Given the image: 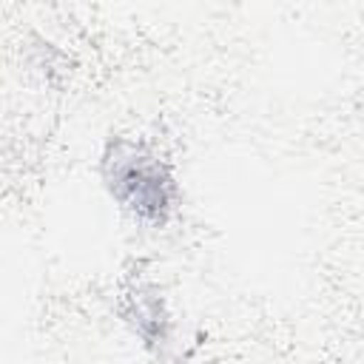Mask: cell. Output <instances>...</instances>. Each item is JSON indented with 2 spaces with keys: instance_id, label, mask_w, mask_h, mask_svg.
<instances>
[{
  "instance_id": "1",
  "label": "cell",
  "mask_w": 364,
  "mask_h": 364,
  "mask_svg": "<svg viewBox=\"0 0 364 364\" xmlns=\"http://www.w3.org/2000/svg\"><path fill=\"white\" fill-rule=\"evenodd\" d=\"M97 176L108 199L139 228L162 230L182 210L185 193L176 168L145 136H108L97 159Z\"/></svg>"
},
{
  "instance_id": "2",
  "label": "cell",
  "mask_w": 364,
  "mask_h": 364,
  "mask_svg": "<svg viewBox=\"0 0 364 364\" xmlns=\"http://www.w3.org/2000/svg\"><path fill=\"white\" fill-rule=\"evenodd\" d=\"M117 316L128 333L156 358L173 361L179 353V324L168 307L159 284L148 279H128L117 296Z\"/></svg>"
}]
</instances>
